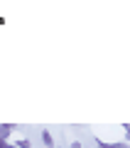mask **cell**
<instances>
[{"label": "cell", "mask_w": 130, "mask_h": 148, "mask_svg": "<svg viewBox=\"0 0 130 148\" xmlns=\"http://www.w3.org/2000/svg\"><path fill=\"white\" fill-rule=\"evenodd\" d=\"M15 131V126L12 123H0V148L10 146V133Z\"/></svg>", "instance_id": "cell-1"}, {"label": "cell", "mask_w": 130, "mask_h": 148, "mask_svg": "<svg viewBox=\"0 0 130 148\" xmlns=\"http://www.w3.org/2000/svg\"><path fill=\"white\" fill-rule=\"evenodd\" d=\"M42 143H44V146H54L57 141H54V136L49 131H42Z\"/></svg>", "instance_id": "cell-2"}, {"label": "cell", "mask_w": 130, "mask_h": 148, "mask_svg": "<svg viewBox=\"0 0 130 148\" xmlns=\"http://www.w3.org/2000/svg\"><path fill=\"white\" fill-rule=\"evenodd\" d=\"M125 141L130 143V123H125Z\"/></svg>", "instance_id": "cell-4"}, {"label": "cell", "mask_w": 130, "mask_h": 148, "mask_svg": "<svg viewBox=\"0 0 130 148\" xmlns=\"http://www.w3.org/2000/svg\"><path fill=\"white\" fill-rule=\"evenodd\" d=\"M15 146H20V148H27V146H32V143H30V138H20V141H15Z\"/></svg>", "instance_id": "cell-3"}]
</instances>
